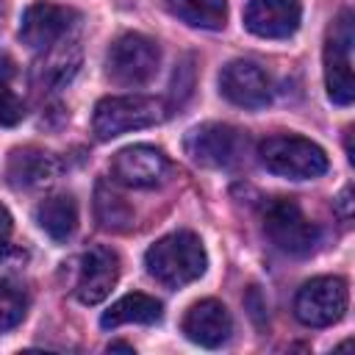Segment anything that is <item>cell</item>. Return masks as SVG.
I'll list each match as a JSON object with an SVG mask.
<instances>
[{"label": "cell", "mask_w": 355, "mask_h": 355, "mask_svg": "<svg viewBox=\"0 0 355 355\" xmlns=\"http://www.w3.org/2000/svg\"><path fill=\"white\" fill-rule=\"evenodd\" d=\"M144 266L150 277H155L161 286L183 288L197 277H202L208 266V255L200 236H194L191 230H178L150 244V250L144 252Z\"/></svg>", "instance_id": "obj_1"}, {"label": "cell", "mask_w": 355, "mask_h": 355, "mask_svg": "<svg viewBox=\"0 0 355 355\" xmlns=\"http://www.w3.org/2000/svg\"><path fill=\"white\" fill-rule=\"evenodd\" d=\"M258 158L261 164L280 175V178H291V180H311L327 172V153L305 139V136H294V133H277V136H266L258 144Z\"/></svg>", "instance_id": "obj_2"}, {"label": "cell", "mask_w": 355, "mask_h": 355, "mask_svg": "<svg viewBox=\"0 0 355 355\" xmlns=\"http://www.w3.org/2000/svg\"><path fill=\"white\" fill-rule=\"evenodd\" d=\"M166 116L164 103L144 94H125V97H103L94 105L92 128L97 139H114L128 130L153 128Z\"/></svg>", "instance_id": "obj_3"}, {"label": "cell", "mask_w": 355, "mask_h": 355, "mask_svg": "<svg viewBox=\"0 0 355 355\" xmlns=\"http://www.w3.org/2000/svg\"><path fill=\"white\" fill-rule=\"evenodd\" d=\"M263 233L286 255H308L319 244L316 225L291 197H272L263 205Z\"/></svg>", "instance_id": "obj_4"}, {"label": "cell", "mask_w": 355, "mask_h": 355, "mask_svg": "<svg viewBox=\"0 0 355 355\" xmlns=\"http://www.w3.org/2000/svg\"><path fill=\"white\" fill-rule=\"evenodd\" d=\"M158 44L144 33H125L119 36L108 55H105V72L119 86H144L158 72Z\"/></svg>", "instance_id": "obj_5"}, {"label": "cell", "mask_w": 355, "mask_h": 355, "mask_svg": "<svg viewBox=\"0 0 355 355\" xmlns=\"http://www.w3.org/2000/svg\"><path fill=\"white\" fill-rule=\"evenodd\" d=\"M352 11H344L324 44V83H327V97L336 105H349L355 97V78H352Z\"/></svg>", "instance_id": "obj_6"}, {"label": "cell", "mask_w": 355, "mask_h": 355, "mask_svg": "<svg viewBox=\"0 0 355 355\" xmlns=\"http://www.w3.org/2000/svg\"><path fill=\"white\" fill-rule=\"evenodd\" d=\"M349 302V288L341 277L324 275L308 280L294 297V316L308 327H330L336 324Z\"/></svg>", "instance_id": "obj_7"}, {"label": "cell", "mask_w": 355, "mask_h": 355, "mask_svg": "<svg viewBox=\"0 0 355 355\" xmlns=\"http://www.w3.org/2000/svg\"><path fill=\"white\" fill-rule=\"evenodd\" d=\"M183 147L194 164L211 166V169H225V166L239 164V158L244 155L247 139L241 136V130H236L230 125L205 122L186 133Z\"/></svg>", "instance_id": "obj_8"}, {"label": "cell", "mask_w": 355, "mask_h": 355, "mask_svg": "<svg viewBox=\"0 0 355 355\" xmlns=\"http://www.w3.org/2000/svg\"><path fill=\"white\" fill-rule=\"evenodd\" d=\"M75 22H78V11L42 0L22 11L19 39L33 50H50L53 44H58L67 36V31Z\"/></svg>", "instance_id": "obj_9"}, {"label": "cell", "mask_w": 355, "mask_h": 355, "mask_svg": "<svg viewBox=\"0 0 355 355\" xmlns=\"http://www.w3.org/2000/svg\"><path fill=\"white\" fill-rule=\"evenodd\" d=\"M219 92L239 108H263L272 100L269 75L247 58H236L219 72Z\"/></svg>", "instance_id": "obj_10"}, {"label": "cell", "mask_w": 355, "mask_h": 355, "mask_svg": "<svg viewBox=\"0 0 355 355\" xmlns=\"http://www.w3.org/2000/svg\"><path fill=\"white\" fill-rule=\"evenodd\" d=\"M111 175L122 186L153 189V186L164 183V178L169 175V158L150 144H133V147H125L114 155Z\"/></svg>", "instance_id": "obj_11"}, {"label": "cell", "mask_w": 355, "mask_h": 355, "mask_svg": "<svg viewBox=\"0 0 355 355\" xmlns=\"http://www.w3.org/2000/svg\"><path fill=\"white\" fill-rule=\"evenodd\" d=\"M300 19V0H250L244 8V28L261 39H288Z\"/></svg>", "instance_id": "obj_12"}, {"label": "cell", "mask_w": 355, "mask_h": 355, "mask_svg": "<svg viewBox=\"0 0 355 355\" xmlns=\"http://www.w3.org/2000/svg\"><path fill=\"white\" fill-rule=\"evenodd\" d=\"M119 280V258L108 247H92L80 261V275L75 283V297L83 305L103 302Z\"/></svg>", "instance_id": "obj_13"}, {"label": "cell", "mask_w": 355, "mask_h": 355, "mask_svg": "<svg viewBox=\"0 0 355 355\" xmlns=\"http://www.w3.org/2000/svg\"><path fill=\"white\" fill-rule=\"evenodd\" d=\"M230 330H233V319L219 300H200L183 316L186 338L208 349L222 347L230 338Z\"/></svg>", "instance_id": "obj_14"}, {"label": "cell", "mask_w": 355, "mask_h": 355, "mask_svg": "<svg viewBox=\"0 0 355 355\" xmlns=\"http://www.w3.org/2000/svg\"><path fill=\"white\" fill-rule=\"evenodd\" d=\"M53 175H55V161L44 150L22 147V150H14L8 158V180L17 189L44 186L53 180Z\"/></svg>", "instance_id": "obj_15"}, {"label": "cell", "mask_w": 355, "mask_h": 355, "mask_svg": "<svg viewBox=\"0 0 355 355\" xmlns=\"http://www.w3.org/2000/svg\"><path fill=\"white\" fill-rule=\"evenodd\" d=\"M164 316V308L155 297L150 294H141V291H133V294H125L122 300H116L100 319V324L105 330L111 327H119V324H155L158 319Z\"/></svg>", "instance_id": "obj_16"}, {"label": "cell", "mask_w": 355, "mask_h": 355, "mask_svg": "<svg viewBox=\"0 0 355 355\" xmlns=\"http://www.w3.org/2000/svg\"><path fill=\"white\" fill-rule=\"evenodd\" d=\"M36 225L53 239L67 241L78 227V205L69 194H53L36 205Z\"/></svg>", "instance_id": "obj_17"}, {"label": "cell", "mask_w": 355, "mask_h": 355, "mask_svg": "<svg viewBox=\"0 0 355 355\" xmlns=\"http://www.w3.org/2000/svg\"><path fill=\"white\" fill-rule=\"evenodd\" d=\"M166 8L191 28L216 31L227 19V0H166Z\"/></svg>", "instance_id": "obj_18"}, {"label": "cell", "mask_w": 355, "mask_h": 355, "mask_svg": "<svg viewBox=\"0 0 355 355\" xmlns=\"http://www.w3.org/2000/svg\"><path fill=\"white\" fill-rule=\"evenodd\" d=\"M94 197H97V200H94L97 222H100L103 227H108V230H122V227H128V225L133 222V211H130V205H128L119 194H114L108 186L100 183Z\"/></svg>", "instance_id": "obj_19"}, {"label": "cell", "mask_w": 355, "mask_h": 355, "mask_svg": "<svg viewBox=\"0 0 355 355\" xmlns=\"http://www.w3.org/2000/svg\"><path fill=\"white\" fill-rule=\"evenodd\" d=\"M25 313H28V297H25V291L17 283L0 277V333L14 330L25 319Z\"/></svg>", "instance_id": "obj_20"}, {"label": "cell", "mask_w": 355, "mask_h": 355, "mask_svg": "<svg viewBox=\"0 0 355 355\" xmlns=\"http://www.w3.org/2000/svg\"><path fill=\"white\" fill-rule=\"evenodd\" d=\"M22 116H25L22 100L14 94V89H8L6 80H0V128H14L22 122Z\"/></svg>", "instance_id": "obj_21"}, {"label": "cell", "mask_w": 355, "mask_h": 355, "mask_svg": "<svg viewBox=\"0 0 355 355\" xmlns=\"http://www.w3.org/2000/svg\"><path fill=\"white\" fill-rule=\"evenodd\" d=\"M11 233H14V219L8 208L0 202V258H6V252L11 250Z\"/></svg>", "instance_id": "obj_22"}, {"label": "cell", "mask_w": 355, "mask_h": 355, "mask_svg": "<svg viewBox=\"0 0 355 355\" xmlns=\"http://www.w3.org/2000/svg\"><path fill=\"white\" fill-rule=\"evenodd\" d=\"M352 202H355V200H352V189H349V186H347V189L336 197V202H333V208H336V214L341 216L344 225L352 222Z\"/></svg>", "instance_id": "obj_23"}, {"label": "cell", "mask_w": 355, "mask_h": 355, "mask_svg": "<svg viewBox=\"0 0 355 355\" xmlns=\"http://www.w3.org/2000/svg\"><path fill=\"white\" fill-rule=\"evenodd\" d=\"M111 349H125V352H133V347L130 344H122V341H114V344H108V352Z\"/></svg>", "instance_id": "obj_24"}]
</instances>
